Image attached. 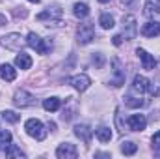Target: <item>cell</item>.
I'll list each match as a JSON object with an SVG mask.
<instances>
[{
  "mask_svg": "<svg viewBox=\"0 0 160 159\" xmlns=\"http://www.w3.org/2000/svg\"><path fill=\"white\" fill-rule=\"evenodd\" d=\"M134 2H136V0H121V4H123V6H127V8L134 6Z\"/></svg>",
  "mask_w": 160,
  "mask_h": 159,
  "instance_id": "cell-32",
  "label": "cell"
},
{
  "mask_svg": "<svg viewBox=\"0 0 160 159\" xmlns=\"http://www.w3.org/2000/svg\"><path fill=\"white\" fill-rule=\"evenodd\" d=\"M75 135L78 137L82 142H89L91 140V135H93V131H91V127L88 125V123H78V125H75Z\"/></svg>",
  "mask_w": 160,
  "mask_h": 159,
  "instance_id": "cell-13",
  "label": "cell"
},
{
  "mask_svg": "<svg viewBox=\"0 0 160 159\" xmlns=\"http://www.w3.org/2000/svg\"><path fill=\"white\" fill-rule=\"evenodd\" d=\"M142 34L145 38H155V36H160V23L157 21H149L142 26Z\"/></svg>",
  "mask_w": 160,
  "mask_h": 159,
  "instance_id": "cell-14",
  "label": "cell"
},
{
  "mask_svg": "<svg viewBox=\"0 0 160 159\" xmlns=\"http://www.w3.org/2000/svg\"><path fill=\"white\" fill-rule=\"evenodd\" d=\"M158 13H160L158 0H147V2H145V6H143V15H145V17H149V19H153V17H157Z\"/></svg>",
  "mask_w": 160,
  "mask_h": 159,
  "instance_id": "cell-16",
  "label": "cell"
},
{
  "mask_svg": "<svg viewBox=\"0 0 160 159\" xmlns=\"http://www.w3.org/2000/svg\"><path fill=\"white\" fill-rule=\"evenodd\" d=\"M147 88H149V80L143 75H136L134 77V80H132V92L134 94H143V92H147Z\"/></svg>",
  "mask_w": 160,
  "mask_h": 159,
  "instance_id": "cell-15",
  "label": "cell"
},
{
  "mask_svg": "<svg viewBox=\"0 0 160 159\" xmlns=\"http://www.w3.org/2000/svg\"><path fill=\"white\" fill-rule=\"evenodd\" d=\"M136 54H138V58L142 60V66H143V69H147V71L155 69V66H157V60H155V56H153V54H149V52H147V51H143V49H138V51H136Z\"/></svg>",
  "mask_w": 160,
  "mask_h": 159,
  "instance_id": "cell-12",
  "label": "cell"
},
{
  "mask_svg": "<svg viewBox=\"0 0 160 159\" xmlns=\"http://www.w3.org/2000/svg\"><path fill=\"white\" fill-rule=\"evenodd\" d=\"M110 84L116 86V88H119V86L125 84V69L121 68V62L118 58L112 60V77H110Z\"/></svg>",
  "mask_w": 160,
  "mask_h": 159,
  "instance_id": "cell-7",
  "label": "cell"
},
{
  "mask_svg": "<svg viewBox=\"0 0 160 159\" xmlns=\"http://www.w3.org/2000/svg\"><path fill=\"white\" fill-rule=\"evenodd\" d=\"M91 62L97 66V68H102V64H104V58H102V54H93V58H91Z\"/></svg>",
  "mask_w": 160,
  "mask_h": 159,
  "instance_id": "cell-29",
  "label": "cell"
},
{
  "mask_svg": "<svg viewBox=\"0 0 160 159\" xmlns=\"http://www.w3.org/2000/svg\"><path fill=\"white\" fill-rule=\"evenodd\" d=\"M28 2H34V4H39L41 0H28Z\"/></svg>",
  "mask_w": 160,
  "mask_h": 159,
  "instance_id": "cell-34",
  "label": "cell"
},
{
  "mask_svg": "<svg viewBox=\"0 0 160 159\" xmlns=\"http://www.w3.org/2000/svg\"><path fill=\"white\" fill-rule=\"evenodd\" d=\"M4 21H6V17H4V15H0V25H4Z\"/></svg>",
  "mask_w": 160,
  "mask_h": 159,
  "instance_id": "cell-33",
  "label": "cell"
},
{
  "mask_svg": "<svg viewBox=\"0 0 160 159\" xmlns=\"http://www.w3.org/2000/svg\"><path fill=\"white\" fill-rule=\"evenodd\" d=\"M24 43H26V41L22 40V36H21V34H15V32L6 34V36L0 38V45L6 47V49H9V51H21V49L24 47Z\"/></svg>",
  "mask_w": 160,
  "mask_h": 159,
  "instance_id": "cell-4",
  "label": "cell"
},
{
  "mask_svg": "<svg viewBox=\"0 0 160 159\" xmlns=\"http://www.w3.org/2000/svg\"><path fill=\"white\" fill-rule=\"evenodd\" d=\"M24 129H26V133H28L32 139H36V140H43V139L47 137V129H45L43 122H41V120H38V118L26 120Z\"/></svg>",
  "mask_w": 160,
  "mask_h": 159,
  "instance_id": "cell-3",
  "label": "cell"
},
{
  "mask_svg": "<svg viewBox=\"0 0 160 159\" xmlns=\"http://www.w3.org/2000/svg\"><path fill=\"white\" fill-rule=\"evenodd\" d=\"M73 13H75V17L84 19V17L89 15V8H88V4H84V2H77V4L73 6Z\"/></svg>",
  "mask_w": 160,
  "mask_h": 159,
  "instance_id": "cell-20",
  "label": "cell"
},
{
  "mask_svg": "<svg viewBox=\"0 0 160 159\" xmlns=\"http://www.w3.org/2000/svg\"><path fill=\"white\" fill-rule=\"evenodd\" d=\"M151 142H153V148H160V131H157V133L153 135Z\"/></svg>",
  "mask_w": 160,
  "mask_h": 159,
  "instance_id": "cell-30",
  "label": "cell"
},
{
  "mask_svg": "<svg viewBox=\"0 0 160 159\" xmlns=\"http://www.w3.org/2000/svg\"><path fill=\"white\" fill-rule=\"evenodd\" d=\"M95 135H97V139H99L101 142H110V139H112V129L106 127V125H101L99 129H95Z\"/></svg>",
  "mask_w": 160,
  "mask_h": 159,
  "instance_id": "cell-19",
  "label": "cell"
},
{
  "mask_svg": "<svg viewBox=\"0 0 160 159\" xmlns=\"http://www.w3.org/2000/svg\"><path fill=\"white\" fill-rule=\"evenodd\" d=\"M99 25H101L104 30H112V28L116 26V23H114V17H112L110 13H102V15L99 17Z\"/></svg>",
  "mask_w": 160,
  "mask_h": 159,
  "instance_id": "cell-22",
  "label": "cell"
},
{
  "mask_svg": "<svg viewBox=\"0 0 160 159\" xmlns=\"http://www.w3.org/2000/svg\"><path fill=\"white\" fill-rule=\"evenodd\" d=\"M60 105H62V101H60L58 97H47V99L43 101V109H45V111H48V112L58 111V109H60Z\"/></svg>",
  "mask_w": 160,
  "mask_h": 159,
  "instance_id": "cell-21",
  "label": "cell"
},
{
  "mask_svg": "<svg viewBox=\"0 0 160 159\" xmlns=\"http://www.w3.org/2000/svg\"><path fill=\"white\" fill-rule=\"evenodd\" d=\"M15 77H17V71H15L9 64H2V66H0V79L11 82V80H15Z\"/></svg>",
  "mask_w": 160,
  "mask_h": 159,
  "instance_id": "cell-18",
  "label": "cell"
},
{
  "mask_svg": "<svg viewBox=\"0 0 160 159\" xmlns=\"http://www.w3.org/2000/svg\"><path fill=\"white\" fill-rule=\"evenodd\" d=\"M62 15H63L62 8L54 4V6H48L47 9H43L36 19L39 23H47V26H60L62 25Z\"/></svg>",
  "mask_w": 160,
  "mask_h": 159,
  "instance_id": "cell-1",
  "label": "cell"
},
{
  "mask_svg": "<svg viewBox=\"0 0 160 159\" xmlns=\"http://www.w3.org/2000/svg\"><path fill=\"white\" fill-rule=\"evenodd\" d=\"M93 38H95V28H93L91 23L78 25V28H77V41L80 45H88Z\"/></svg>",
  "mask_w": 160,
  "mask_h": 159,
  "instance_id": "cell-5",
  "label": "cell"
},
{
  "mask_svg": "<svg viewBox=\"0 0 160 159\" xmlns=\"http://www.w3.org/2000/svg\"><path fill=\"white\" fill-rule=\"evenodd\" d=\"M99 2H102V4H106V2H110V0H99Z\"/></svg>",
  "mask_w": 160,
  "mask_h": 159,
  "instance_id": "cell-35",
  "label": "cell"
},
{
  "mask_svg": "<svg viewBox=\"0 0 160 159\" xmlns=\"http://www.w3.org/2000/svg\"><path fill=\"white\" fill-rule=\"evenodd\" d=\"M136 150H138V146H136V142H132V140H125V142L121 144V152H123L125 156H132V154H136Z\"/></svg>",
  "mask_w": 160,
  "mask_h": 159,
  "instance_id": "cell-24",
  "label": "cell"
},
{
  "mask_svg": "<svg viewBox=\"0 0 160 159\" xmlns=\"http://www.w3.org/2000/svg\"><path fill=\"white\" fill-rule=\"evenodd\" d=\"M112 43H114L116 47H119L121 43H123V38H121V34H118V36H114V38H112Z\"/></svg>",
  "mask_w": 160,
  "mask_h": 159,
  "instance_id": "cell-31",
  "label": "cell"
},
{
  "mask_svg": "<svg viewBox=\"0 0 160 159\" xmlns=\"http://www.w3.org/2000/svg\"><path fill=\"white\" fill-rule=\"evenodd\" d=\"M26 45H30L34 51H38L39 54H47L52 51V41L50 40H41L36 32H30L26 38Z\"/></svg>",
  "mask_w": 160,
  "mask_h": 159,
  "instance_id": "cell-2",
  "label": "cell"
},
{
  "mask_svg": "<svg viewBox=\"0 0 160 159\" xmlns=\"http://www.w3.org/2000/svg\"><path fill=\"white\" fill-rule=\"evenodd\" d=\"M69 84H71L75 90H78V92H86V90L89 88V84H91V79H89L86 73H80V75L71 77V79H69Z\"/></svg>",
  "mask_w": 160,
  "mask_h": 159,
  "instance_id": "cell-10",
  "label": "cell"
},
{
  "mask_svg": "<svg viewBox=\"0 0 160 159\" xmlns=\"http://www.w3.org/2000/svg\"><path fill=\"white\" fill-rule=\"evenodd\" d=\"M125 103H127V107H132V109H138V107L145 105L143 99H136V97H125Z\"/></svg>",
  "mask_w": 160,
  "mask_h": 159,
  "instance_id": "cell-26",
  "label": "cell"
},
{
  "mask_svg": "<svg viewBox=\"0 0 160 159\" xmlns=\"http://www.w3.org/2000/svg\"><path fill=\"white\" fill-rule=\"evenodd\" d=\"M138 34V26H136V19L132 15H127L123 17V32H121V38L123 40H134Z\"/></svg>",
  "mask_w": 160,
  "mask_h": 159,
  "instance_id": "cell-6",
  "label": "cell"
},
{
  "mask_svg": "<svg viewBox=\"0 0 160 159\" xmlns=\"http://www.w3.org/2000/svg\"><path fill=\"white\" fill-rule=\"evenodd\" d=\"M153 96H160V80H153V82H149V88H147Z\"/></svg>",
  "mask_w": 160,
  "mask_h": 159,
  "instance_id": "cell-28",
  "label": "cell"
},
{
  "mask_svg": "<svg viewBox=\"0 0 160 159\" xmlns=\"http://www.w3.org/2000/svg\"><path fill=\"white\" fill-rule=\"evenodd\" d=\"M15 66L21 68V69H30V68H32V58H30V54L19 51V54L15 56Z\"/></svg>",
  "mask_w": 160,
  "mask_h": 159,
  "instance_id": "cell-17",
  "label": "cell"
},
{
  "mask_svg": "<svg viewBox=\"0 0 160 159\" xmlns=\"http://www.w3.org/2000/svg\"><path fill=\"white\" fill-rule=\"evenodd\" d=\"M127 125H128L130 131H143L145 125H147V118L143 114H132L127 120Z\"/></svg>",
  "mask_w": 160,
  "mask_h": 159,
  "instance_id": "cell-11",
  "label": "cell"
},
{
  "mask_svg": "<svg viewBox=\"0 0 160 159\" xmlns=\"http://www.w3.org/2000/svg\"><path fill=\"white\" fill-rule=\"evenodd\" d=\"M77 156H78V150L71 142H63L56 148V157L58 159H75Z\"/></svg>",
  "mask_w": 160,
  "mask_h": 159,
  "instance_id": "cell-9",
  "label": "cell"
},
{
  "mask_svg": "<svg viewBox=\"0 0 160 159\" xmlns=\"http://www.w3.org/2000/svg\"><path fill=\"white\" fill-rule=\"evenodd\" d=\"M13 103H15L17 107H21V109H24V107L36 105V97H34L30 92H26V90H17L15 96H13Z\"/></svg>",
  "mask_w": 160,
  "mask_h": 159,
  "instance_id": "cell-8",
  "label": "cell"
},
{
  "mask_svg": "<svg viewBox=\"0 0 160 159\" xmlns=\"http://www.w3.org/2000/svg\"><path fill=\"white\" fill-rule=\"evenodd\" d=\"M11 144V133L9 131H0V148L6 150Z\"/></svg>",
  "mask_w": 160,
  "mask_h": 159,
  "instance_id": "cell-25",
  "label": "cell"
},
{
  "mask_svg": "<svg viewBox=\"0 0 160 159\" xmlns=\"http://www.w3.org/2000/svg\"><path fill=\"white\" fill-rule=\"evenodd\" d=\"M4 154H6V157H19V159L24 157V154L21 152V148H17L15 144H9V146L4 150Z\"/></svg>",
  "mask_w": 160,
  "mask_h": 159,
  "instance_id": "cell-23",
  "label": "cell"
},
{
  "mask_svg": "<svg viewBox=\"0 0 160 159\" xmlns=\"http://www.w3.org/2000/svg\"><path fill=\"white\" fill-rule=\"evenodd\" d=\"M2 118L6 120V122H9V123H15V122H19L21 116H19V114H15L13 111H4V112H2Z\"/></svg>",
  "mask_w": 160,
  "mask_h": 159,
  "instance_id": "cell-27",
  "label": "cell"
}]
</instances>
